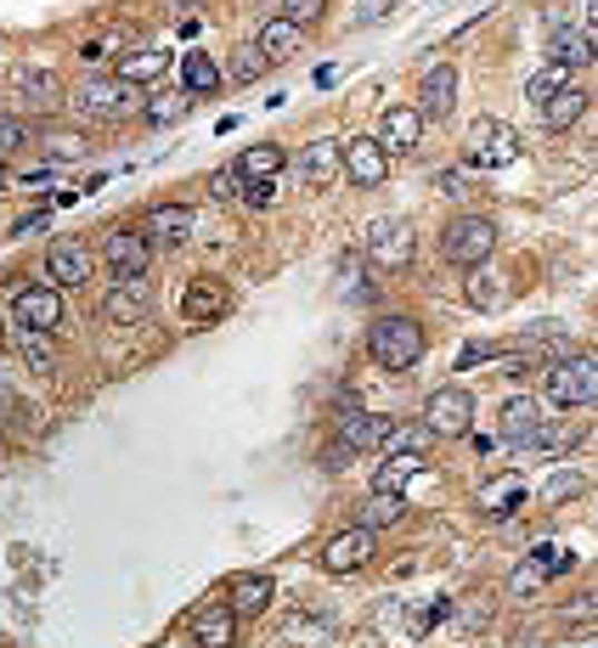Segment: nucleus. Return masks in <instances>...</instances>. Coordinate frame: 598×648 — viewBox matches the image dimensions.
<instances>
[{
    "mask_svg": "<svg viewBox=\"0 0 598 648\" xmlns=\"http://www.w3.org/2000/svg\"><path fill=\"white\" fill-rule=\"evenodd\" d=\"M423 108H384V119H379V141H384V153H412L418 141H423Z\"/></svg>",
    "mask_w": 598,
    "mask_h": 648,
    "instance_id": "nucleus-19",
    "label": "nucleus"
},
{
    "mask_svg": "<svg viewBox=\"0 0 598 648\" xmlns=\"http://www.w3.org/2000/svg\"><path fill=\"white\" fill-rule=\"evenodd\" d=\"M193 209L187 204H158V209H147V220H141V232H147V243L153 248H182L187 237H193Z\"/></svg>",
    "mask_w": 598,
    "mask_h": 648,
    "instance_id": "nucleus-14",
    "label": "nucleus"
},
{
    "mask_svg": "<svg viewBox=\"0 0 598 648\" xmlns=\"http://www.w3.org/2000/svg\"><path fill=\"white\" fill-rule=\"evenodd\" d=\"M502 271H491V265H474V276H469V300L480 305V311H491V305H502V283H497Z\"/></svg>",
    "mask_w": 598,
    "mask_h": 648,
    "instance_id": "nucleus-38",
    "label": "nucleus"
},
{
    "mask_svg": "<svg viewBox=\"0 0 598 648\" xmlns=\"http://www.w3.org/2000/svg\"><path fill=\"white\" fill-rule=\"evenodd\" d=\"M226 311H232V294H226V283H215V276H198V283L182 294V322H193V327H209Z\"/></svg>",
    "mask_w": 598,
    "mask_h": 648,
    "instance_id": "nucleus-15",
    "label": "nucleus"
},
{
    "mask_svg": "<svg viewBox=\"0 0 598 648\" xmlns=\"http://www.w3.org/2000/svg\"><path fill=\"white\" fill-rule=\"evenodd\" d=\"M435 445V429L430 423H390V434H384V451H430Z\"/></svg>",
    "mask_w": 598,
    "mask_h": 648,
    "instance_id": "nucleus-36",
    "label": "nucleus"
},
{
    "mask_svg": "<svg viewBox=\"0 0 598 648\" xmlns=\"http://www.w3.org/2000/svg\"><path fill=\"white\" fill-rule=\"evenodd\" d=\"M12 412H18V395H12L7 384H0V418H12Z\"/></svg>",
    "mask_w": 598,
    "mask_h": 648,
    "instance_id": "nucleus-55",
    "label": "nucleus"
},
{
    "mask_svg": "<svg viewBox=\"0 0 598 648\" xmlns=\"http://www.w3.org/2000/svg\"><path fill=\"white\" fill-rule=\"evenodd\" d=\"M548 401L553 406H598V355H559L548 366Z\"/></svg>",
    "mask_w": 598,
    "mask_h": 648,
    "instance_id": "nucleus-3",
    "label": "nucleus"
},
{
    "mask_svg": "<svg viewBox=\"0 0 598 648\" xmlns=\"http://www.w3.org/2000/svg\"><path fill=\"white\" fill-rule=\"evenodd\" d=\"M46 141H51L57 158H79V153H85V136H68V130H57V136H46Z\"/></svg>",
    "mask_w": 598,
    "mask_h": 648,
    "instance_id": "nucleus-51",
    "label": "nucleus"
},
{
    "mask_svg": "<svg viewBox=\"0 0 598 648\" xmlns=\"http://www.w3.org/2000/svg\"><path fill=\"white\" fill-rule=\"evenodd\" d=\"M395 12V0H356V23H384Z\"/></svg>",
    "mask_w": 598,
    "mask_h": 648,
    "instance_id": "nucleus-49",
    "label": "nucleus"
},
{
    "mask_svg": "<svg viewBox=\"0 0 598 648\" xmlns=\"http://www.w3.org/2000/svg\"><path fill=\"white\" fill-rule=\"evenodd\" d=\"M441 254L452 259V265H486L491 254H497V220L491 215H458V220H447V232H441Z\"/></svg>",
    "mask_w": 598,
    "mask_h": 648,
    "instance_id": "nucleus-4",
    "label": "nucleus"
},
{
    "mask_svg": "<svg viewBox=\"0 0 598 648\" xmlns=\"http://www.w3.org/2000/svg\"><path fill=\"white\" fill-rule=\"evenodd\" d=\"M91 271H97V254L85 248L79 237H62L46 248V276H51V288H85L91 283Z\"/></svg>",
    "mask_w": 598,
    "mask_h": 648,
    "instance_id": "nucleus-9",
    "label": "nucleus"
},
{
    "mask_svg": "<svg viewBox=\"0 0 598 648\" xmlns=\"http://www.w3.org/2000/svg\"><path fill=\"white\" fill-rule=\"evenodd\" d=\"M102 259H108L114 276H147V265H153V243H147V232H108Z\"/></svg>",
    "mask_w": 598,
    "mask_h": 648,
    "instance_id": "nucleus-13",
    "label": "nucleus"
},
{
    "mask_svg": "<svg viewBox=\"0 0 598 648\" xmlns=\"http://www.w3.org/2000/svg\"><path fill=\"white\" fill-rule=\"evenodd\" d=\"M164 68H169V51H125V57L114 62V73H119L125 85H136V90H141V85H153Z\"/></svg>",
    "mask_w": 598,
    "mask_h": 648,
    "instance_id": "nucleus-29",
    "label": "nucleus"
},
{
    "mask_svg": "<svg viewBox=\"0 0 598 648\" xmlns=\"http://www.w3.org/2000/svg\"><path fill=\"white\" fill-rule=\"evenodd\" d=\"M18 232H46V209H40V215H23V220H18Z\"/></svg>",
    "mask_w": 598,
    "mask_h": 648,
    "instance_id": "nucleus-56",
    "label": "nucleus"
},
{
    "mask_svg": "<svg viewBox=\"0 0 598 648\" xmlns=\"http://www.w3.org/2000/svg\"><path fill=\"white\" fill-rule=\"evenodd\" d=\"M220 79H226V73H220V62H215L209 51H187V57H182V85L193 90V97H209Z\"/></svg>",
    "mask_w": 598,
    "mask_h": 648,
    "instance_id": "nucleus-30",
    "label": "nucleus"
},
{
    "mask_svg": "<svg viewBox=\"0 0 598 648\" xmlns=\"http://www.w3.org/2000/svg\"><path fill=\"white\" fill-rule=\"evenodd\" d=\"M12 350H18L29 366H51V361H57V333H46V327H23V322H18Z\"/></svg>",
    "mask_w": 598,
    "mask_h": 648,
    "instance_id": "nucleus-31",
    "label": "nucleus"
},
{
    "mask_svg": "<svg viewBox=\"0 0 598 648\" xmlns=\"http://www.w3.org/2000/svg\"><path fill=\"white\" fill-rule=\"evenodd\" d=\"M300 35H305V29H300L294 18H272V23L261 29V40H254V46L266 51V62H288V57L300 51Z\"/></svg>",
    "mask_w": 598,
    "mask_h": 648,
    "instance_id": "nucleus-26",
    "label": "nucleus"
},
{
    "mask_svg": "<svg viewBox=\"0 0 598 648\" xmlns=\"http://www.w3.org/2000/svg\"><path fill=\"white\" fill-rule=\"evenodd\" d=\"M565 85H570V68H559V62H542V68H537V73L526 79V97H531V102L542 108L548 97H559Z\"/></svg>",
    "mask_w": 598,
    "mask_h": 648,
    "instance_id": "nucleus-37",
    "label": "nucleus"
},
{
    "mask_svg": "<svg viewBox=\"0 0 598 648\" xmlns=\"http://www.w3.org/2000/svg\"><path fill=\"white\" fill-rule=\"evenodd\" d=\"M542 406L531 401V395H514V401H508L502 406V440L508 445H537V434H542Z\"/></svg>",
    "mask_w": 598,
    "mask_h": 648,
    "instance_id": "nucleus-21",
    "label": "nucleus"
},
{
    "mask_svg": "<svg viewBox=\"0 0 598 648\" xmlns=\"http://www.w3.org/2000/svg\"><path fill=\"white\" fill-rule=\"evenodd\" d=\"M266 68H272V62H266L261 46H237V57H232V79H237V85H254Z\"/></svg>",
    "mask_w": 598,
    "mask_h": 648,
    "instance_id": "nucleus-39",
    "label": "nucleus"
},
{
    "mask_svg": "<svg viewBox=\"0 0 598 648\" xmlns=\"http://www.w3.org/2000/svg\"><path fill=\"white\" fill-rule=\"evenodd\" d=\"M12 322L57 333V327H62V294H57V288H18V300H12Z\"/></svg>",
    "mask_w": 598,
    "mask_h": 648,
    "instance_id": "nucleus-17",
    "label": "nucleus"
},
{
    "mask_svg": "<svg viewBox=\"0 0 598 648\" xmlns=\"http://www.w3.org/2000/svg\"><path fill=\"white\" fill-rule=\"evenodd\" d=\"M581 445V429H548L542 423V434H537V451L542 456H565V451H576Z\"/></svg>",
    "mask_w": 598,
    "mask_h": 648,
    "instance_id": "nucleus-43",
    "label": "nucleus"
},
{
    "mask_svg": "<svg viewBox=\"0 0 598 648\" xmlns=\"http://www.w3.org/2000/svg\"><path fill=\"white\" fill-rule=\"evenodd\" d=\"M35 136H29V125L18 119V114H0V158H12V153H23Z\"/></svg>",
    "mask_w": 598,
    "mask_h": 648,
    "instance_id": "nucleus-42",
    "label": "nucleus"
},
{
    "mask_svg": "<svg viewBox=\"0 0 598 648\" xmlns=\"http://www.w3.org/2000/svg\"><path fill=\"white\" fill-rule=\"evenodd\" d=\"M373 265H384V271H406L412 265V254H418V237H412V226L406 220H373L367 226V248H362Z\"/></svg>",
    "mask_w": 598,
    "mask_h": 648,
    "instance_id": "nucleus-8",
    "label": "nucleus"
},
{
    "mask_svg": "<svg viewBox=\"0 0 598 648\" xmlns=\"http://www.w3.org/2000/svg\"><path fill=\"white\" fill-rule=\"evenodd\" d=\"M232 631H237V615H232V603H215V609H204L198 620H193V642H232Z\"/></svg>",
    "mask_w": 598,
    "mask_h": 648,
    "instance_id": "nucleus-32",
    "label": "nucleus"
},
{
    "mask_svg": "<svg viewBox=\"0 0 598 648\" xmlns=\"http://www.w3.org/2000/svg\"><path fill=\"white\" fill-rule=\"evenodd\" d=\"M565 620H570V626H576V620H598V587L581 592V598H570V603H565Z\"/></svg>",
    "mask_w": 598,
    "mask_h": 648,
    "instance_id": "nucleus-48",
    "label": "nucleus"
},
{
    "mask_svg": "<svg viewBox=\"0 0 598 648\" xmlns=\"http://www.w3.org/2000/svg\"><path fill=\"white\" fill-rule=\"evenodd\" d=\"M367 355H373V366H384V373H412V366L423 361V327L412 316H379L367 327Z\"/></svg>",
    "mask_w": 598,
    "mask_h": 648,
    "instance_id": "nucleus-2",
    "label": "nucleus"
},
{
    "mask_svg": "<svg viewBox=\"0 0 598 648\" xmlns=\"http://www.w3.org/2000/svg\"><path fill=\"white\" fill-rule=\"evenodd\" d=\"M68 102L79 119H97V125H114V119H130L141 114V97H136V85H125L119 73H91L85 85L68 90Z\"/></svg>",
    "mask_w": 598,
    "mask_h": 648,
    "instance_id": "nucleus-1",
    "label": "nucleus"
},
{
    "mask_svg": "<svg viewBox=\"0 0 598 648\" xmlns=\"http://www.w3.org/2000/svg\"><path fill=\"white\" fill-rule=\"evenodd\" d=\"M339 276H345V300H351V305H367V300H373V283L362 276V254H345Z\"/></svg>",
    "mask_w": 598,
    "mask_h": 648,
    "instance_id": "nucleus-40",
    "label": "nucleus"
},
{
    "mask_svg": "<svg viewBox=\"0 0 598 648\" xmlns=\"http://www.w3.org/2000/svg\"><path fill=\"white\" fill-rule=\"evenodd\" d=\"M587 23H592V51H598V0H587Z\"/></svg>",
    "mask_w": 598,
    "mask_h": 648,
    "instance_id": "nucleus-57",
    "label": "nucleus"
},
{
    "mask_svg": "<svg viewBox=\"0 0 598 648\" xmlns=\"http://www.w3.org/2000/svg\"><path fill=\"white\" fill-rule=\"evenodd\" d=\"M277 169H283V147H272V141L248 147V153L237 158V175H243V180H272Z\"/></svg>",
    "mask_w": 598,
    "mask_h": 648,
    "instance_id": "nucleus-34",
    "label": "nucleus"
},
{
    "mask_svg": "<svg viewBox=\"0 0 598 648\" xmlns=\"http://www.w3.org/2000/svg\"><path fill=\"white\" fill-rule=\"evenodd\" d=\"M362 524H373V530H384V524H401L406 519V497H395V491H373L367 502H362V513H356Z\"/></svg>",
    "mask_w": 598,
    "mask_h": 648,
    "instance_id": "nucleus-33",
    "label": "nucleus"
},
{
    "mask_svg": "<svg viewBox=\"0 0 598 648\" xmlns=\"http://www.w3.org/2000/svg\"><path fill=\"white\" fill-rule=\"evenodd\" d=\"M598 51H592V40L581 35V29H570V23H559V29H548V62H559V68H587Z\"/></svg>",
    "mask_w": 598,
    "mask_h": 648,
    "instance_id": "nucleus-23",
    "label": "nucleus"
},
{
    "mask_svg": "<svg viewBox=\"0 0 598 648\" xmlns=\"http://www.w3.org/2000/svg\"><path fill=\"white\" fill-rule=\"evenodd\" d=\"M373 552H379V530L356 519L351 530H333V536H327V547H322V564H327L333 576H356L362 564H373Z\"/></svg>",
    "mask_w": 598,
    "mask_h": 648,
    "instance_id": "nucleus-6",
    "label": "nucleus"
},
{
    "mask_svg": "<svg viewBox=\"0 0 598 648\" xmlns=\"http://www.w3.org/2000/svg\"><path fill=\"white\" fill-rule=\"evenodd\" d=\"M272 592H277L272 576H237L232 592H226V603H232L237 620H254V615H266V609H272Z\"/></svg>",
    "mask_w": 598,
    "mask_h": 648,
    "instance_id": "nucleus-22",
    "label": "nucleus"
},
{
    "mask_svg": "<svg viewBox=\"0 0 598 648\" xmlns=\"http://www.w3.org/2000/svg\"><path fill=\"white\" fill-rule=\"evenodd\" d=\"M418 108H423V119H435V125L458 108V68H452V62H435L430 73H423V85H418Z\"/></svg>",
    "mask_w": 598,
    "mask_h": 648,
    "instance_id": "nucleus-16",
    "label": "nucleus"
},
{
    "mask_svg": "<svg viewBox=\"0 0 598 648\" xmlns=\"http://www.w3.org/2000/svg\"><path fill=\"white\" fill-rule=\"evenodd\" d=\"M243 204H248V209H266V204H272V180H248V187H243Z\"/></svg>",
    "mask_w": 598,
    "mask_h": 648,
    "instance_id": "nucleus-52",
    "label": "nucleus"
},
{
    "mask_svg": "<svg viewBox=\"0 0 598 648\" xmlns=\"http://www.w3.org/2000/svg\"><path fill=\"white\" fill-rule=\"evenodd\" d=\"M339 175H345V141L316 136V141L300 153V180H305V187H333Z\"/></svg>",
    "mask_w": 598,
    "mask_h": 648,
    "instance_id": "nucleus-12",
    "label": "nucleus"
},
{
    "mask_svg": "<svg viewBox=\"0 0 598 648\" xmlns=\"http://www.w3.org/2000/svg\"><path fill=\"white\" fill-rule=\"evenodd\" d=\"M356 412H362L356 390H339V423H345V418H356Z\"/></svg>",
    "mask_w": 598,
    "mask_h": 648,
    "instance_id": "nucleus-53",
    "label": "nucleus"
},
{
    "mask_svg": "<svg viewBox=\"0 0 598 648\" xmlns=\"http://www.w3.org/2000/svg\"><path fill=\"white\" fill-rule=\"evenodd\" d=\"M193 114V90L182 85V90H158V97H147L141 102V119L147 125H182Z\"/></svg>",
    "mask_w": 598,
    "mask_h": 648,
    "instance_id": "nucleus-25",
    "label": "nucleus"
},
{
    "mask_svg": "<svg viewBox=\"0 0 598 648\" xmlns=\"http://www.w3.org/2000/svg\"><path fill=\"white\" fill-rule=\"evenodd\" d=\"M164 7H169V12H182V18H193V12L204 7V0H164Z\"/></svg>",
    "mask_w": 598,
    "mask_h": 648,
    "instance_id": "nucleus-54",
    "label": "nucleus"
},
{
    "mask_svg": "<svg viewBox=\"0 0 598 648\" xmlns=\"http://www.w3.org/2000/svg\"><path fill=\"white\" fill-rule=\"evenodd\" d=\"M581 114H587V90H581L576 79L559 90V97H548V102H542V119H548V130H570Z\"/></svg>",
    "mask_w": 598,
    "mask_h": 648,
    "instance_id": "nucleus-28",
    "label": "nucleus"
},
{
    "mask_svg": "<svg viewBox=\"0 0 598 648\" xmlns=\"http://www.w3.org/2000/svg\"><path fill=\"white\" fill-rule=\"evenodd\" d=\"M423 423L435 429V440H458V434H469V429H474V395L458 390V384L435 390L430 406H423Z\"/></svg>",
    "mask_w": 598,
    "mask_h": 648,
    "instance_id": "nucleus-7",
    "label": "nucleus"
},
{
    "mask_svg": "<svg viewBox=\"0 0 598 648\" xmlns=\"http://www.w3.org/2000/svg\"><path fill=\"white\" fill-rule=\"evenodd\" d=\"M147 276H114V288H108V300H102V322H114V327H136L141 316H147Z\"/></svg>",
    "mask_w": 598,
    "mask_h": 648,
    "instance_id": "nucleus-10",
    "label": "nucleus"
},
{
    "mask_svg": "<svg viewBox=\"0 0 598 648\" xmlns=\"http://www.w3.org/2000/svg\"><path fill=\"white\" fill-rule=\"evenodd\" d=\"M463 153H469V164H474V169H508V164H520V153H526V147H520V136L508 130L502 119H474V125H469V147H463Z\"/></svg>",
    "mask_w": 598,
    "mask_h": 648,
    "instance_id": "nucleus-5",
    "label": "nucleus"
},
{
    "mask_svg": "<svg viewBox=\"0 0 598 648\" xmlns=\"http://www.w3.org/2000/svg\"><path fill=\"white\" fill-rule=\"evenodd\" d=\"M130 40H136L130 29H108V35H91V40L79 46V62H85V68H102V62H108V57H119V46H130Z\"/></svg>",
    "mask_w": 598,
    "mask_h": 648,
    "instance_id": "nucleus-35",
    "label": "nucleus"
},
{
    "mask_svg": "<svg viewBox=\"0 0 598 648\" xmlns=\"http://www.w3.org/2000/svg\"><path fill=\"white\" fill-rule=\"evenodd\" d=\"M480 361H502V344H469V350L458 355L463 373H469V366H480Z\"/></svg>",
    "mask_w": 598,
    "mask_h": 648,
    "instance_id": "nucleus-50",
    "label": "nucleus"
},
{
    "mask_svg": "<svg viewBox=\"0 0 598 648\" xmlns=\"http://www.w3.org/2000/svg\"><path fill=\"white\" fill-rule=\"evenodd\" d=\"M526 497H531V491H526V474H491V480L474 491V508L491 513V519H502V513H514Z\"/></svg>",
    "mask_w": 598,
    "mask_h": 648,
    "instance_id": "nucleus-20",
    "label": "nucleus"
},
{
    "mask_svg": "<svg viewBox=\"0 0 598 648\" xmlns=\"http://www.w3.org/2000/svg\"><path fill=\"white\" fill-rule=\"evenodd\" d=\"M548 576H553V570H548L542 559H531V564H520L514 576H508V592H514V598H531V592H537Z\"/></svg>",
    "mask_w": 598,
    "mask_h": 648,
    "instance_id": "nucleus-41",
    "label": "nucleus"
},
{
    "mask_svg": "<svg viewBox=\"0 0 598 648\" xmlns=\"http://www.w3.org/2000/svg\"><path fill=\"white\" fill-rule=\"evenodd\" d=\"M384 434H390V423L379 412H356V418H345V434H339V440L362 456V451H384Z\"/></svg>",
    "mask_w": 598,
    "mask_h": 648,
    "instance_id": "nucleus-27",
    "label": "nucleus"
},
{
    "mask_svg": "<svg viewBox=\"0 0 598 648\" xmlns=\"http://www.w3.org/2000/svg\"><path fill=\"white\" fill-rule=\"evenodd\" d=\"M570 497H581V474H576V469H559V474L542 485V502L559 508V502H570Z\"/></svg>",
    "mask_w": 598,
    "mask_h": 648,
    "instance_id": "nucleus-44",
    "label": "nucleus"
},
{
    "mask_svg": "<svg viewBox=\"0 0 598 648\" xmlns=\"http://www.w3.org/2000/svg\"><path fill=\"white\" fill-rule=\"evenodd\" d=\"M351 462H356V451H351L345 440H333V445H322V469H327V474H339V469H351Z\"/></svg>",
    "mask_w": 598,
    "mask_h": 648,
    "instance_id": "nucleus-46",
    "label": "nucleus"
},
{
    "mask_svg": "<svg viewBox=\"0 0 598 648\" xmlns=\"http://www.w3.org/2000/svg\"><path fill=\"white\" fill-rule=\"evenodd\" d=\"M322 12H327V0H283V18H294L300 29H311Z\"/></svg>",
    "mask_w": 598,
    "mask_h": 648,
    "instance_id": "nucleus-45",
    "label": "nucleus"
},
{
    "mask_svg": "<svg viewBox=\"0 0 598 648\" xmlns=\"http://www.w3.org/2000/svg\"><path fill=\"white\" fill-rule=\"evenodd\" d=\"M423 474V456L418 451H390V462H379V474H373V491H395L406 497V480Z\"/></svg>",
    "mask_w": 598,
    "mask_h": 648,
    "instance_id": "nucleus-24",
    "label": "nucleus"
},
{
    "mask_svg": "<svg viewBox=\"0 0 598 648\" xmlns=\"http://www.w3.org/2000/svg\"><path fill=\"white\" fill-rule=\"evenodd\" d=\"M345 175L356 180V187H384V175H390V153L379 136H351L345 141Z\"/></svg>",
    "mask_w": 598,
    "mask_h": 648,
    "instance_id": "nucleus-11",
    "label": "nucleus"
},
{
    "mask_svg": "<svg viewBox=\"0 0 598 648\" xmlns=\"http://www.w3.org/2000/svg\"><path fill=\"white\" fill-rule=\"evenodd\" d=\"M18 102H23L29 114H57V108L68 102V90H62V79H57L51 68H23V73H18Z\"/></svg>",
    "mask_w": 598,
    "mask_h": 648,
    "instance_id": "nucleus-18",
    "label": "nucleus"
},
{
    "mask_svg": "<svg viewBox=\"0 0 598 648\" xmlns=\"http://www.w3.org/2000/svg\"><path fill=\"white\" fill-rule=\"evenodd\" d=\"M237 180H243V175H237V164H226V169H215V175H209V193H215V198H237V193H243Z\"/></svg>",
    "mask_w": 598,
    "mask_h": 648,
    "instance_id": "nucleus-47",
    "label": "nucleus"
}]
</instances>
